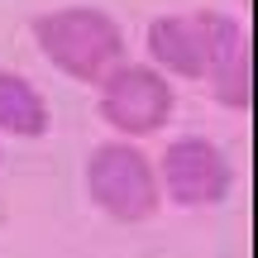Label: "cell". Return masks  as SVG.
<instances>
[{"instance_id": "cell-1", "label": "cell", "mask_w": 258, "mask_h": 258, "mask_svg": "<svg viewBox=\"0 0 258 258\" xmlns=\"http://www.w3.org/2000/svg\"><path fill=\"white\" fill-rule=\"evenodd\" d=\"M38 53L57 67L62 77L72 82H86L96 86L110 67L124 62V29L110 10L101 5H57V10H43L34 15L29 24Z\"/></svg>"}, {"instance_id": "cell-2", "label": "cell", "mask_w": 258, "mask_h": 258, "mask_svg": "<svg viewBox=\"0 0 258 258\" xmlns=\"http://www.w3.org/2000/svg\"><path fill=\"white\" fill-rule=\"evenodd\" d=\"M86 196L115 225H144L163 206L158 167L134 139H101L86 153Z\"/></svg>"}, {"instance_id": "cell-3", "label": "cell", "mask_w": 258, "mask_h": 258, "mask_svg": "<svg viewBox=\"0 0 258 258\" xmlns=\"http://www.w3.org/2000/svg\"><path fill=\"white\" fill-rule=\"evenodd\" d=\"M96 110L120 139H148L172 124L177 91L172 77H163L153 62H124L96 82Z\"/></svg>"}, {"instance_id": "cell-4", "label": "cell", "mask_w": 258, "mask_h": 258, "mask_svg": "<svg viewBox=\"0 0 258 258\" xmlns=\"http://www.w3.org/2000/svg\"><path fill=\"white\" fill-rule=\"evenodd\" d=\"M196 34H201V82L211 91L215 105L234 115H249L253 105V38H249V24L239 15H225V10H196L191 15Z\"/></svg>"}, {"instance_id": "cell-5", "label": "cell", "mask_w": 258, "mask_h": 258, "mask_svg": "<svg viewBox=\"0 0 258 258\" xmlns=\"http://www.w3.org/2000/svg\"><path fill=\"white\" fill-rule=\"evenodd\" d=\"M158 186H163V201L182 206V211H206V206H220L234 191V163L215 139L206 134H182L167 139V148L158 153Z\"/></svg>"}, {"instance_id": "cell-6", "label": "cell", "mask_w": 258, "mask_h": 258, "mask_svg": "<svg viewBox=\"0 0 258 258\" xmlns=\"http://www.w3.org/2000/svg\"><path fill=\"white\" fill-rule=\"evenodd\" d=\"M148 62L163 77H182V82H201V34H196L191 15H153L144 29Z\"/></svg>"}, {"instance_id": "cell-7", "label": "cell", "mask_w": 258, "mask_h": 258, "mask_svg": "<svg viewBox=\"0 0 258 258\" xmlns=\"http://www.w3.org/2000/svg\"><path fill=\"white\" fill-rule=\"evenodd\" d=\"M53 129V110H48L43 91L15 67H0V134L10 139H43Z\"/></svg>"}, {"instance_id": "cell-8", "label": "cell", "mask_w": 258, "mask_h": 258, "mask_svg": "<svg viewBox=\"0 0 258 258\" xmlns=\"http://www.w3.org/2000/svg\"><path fill=\"white\" fill-rule=\"evenodd\" d=\"M0 163H5V148H0Z\"/></svg>"}, {"instance_id": "cell-9", "label": "cell", "mask_w": 258, "mask_h": 258, "mask_svg": "<svg viewBox=\"0 0 258 258\" xmlns=\"http://www.w3.org/2000/svg\"><path fill=\"white\" fill-rule=\"evenodd\" d=\"M244 5H249V0H244Z\"/></svg>"}]
</instances>
